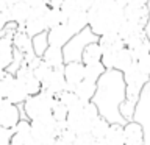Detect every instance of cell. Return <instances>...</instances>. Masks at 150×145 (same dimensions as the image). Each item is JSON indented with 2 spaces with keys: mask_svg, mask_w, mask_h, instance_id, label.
Returning <instances> with one entry per match:
<instances>
[{
  "mask_svg": "<svg viewBox=\"0 0 150 145\" xmlns=\"http://www.w3.org/2000/svg\"><path fill=\"white\" fill-rule=\"evenodd\" d=\"M105 72H106V69L102 63L100 64H94V65H84V80L97 83Z\"/></svg>",
  "mask_w": 150,
  "mask_h": 145,
  "instance_id": "28",
  "label": "cell"
},
{
  "mask_svg": "<svg viewBox=\"0 0 150 145\" xmlns=\"http://www.w3.org/2000/svg\"><path fill=\"white\" fill-rule=\"evenodd\" d=\"M13 139V130H6L0 126V145H11Z\"/></svg>",
  "mask_w": 150,
  "mask_h": 145,
  "instance_id": "32",
  "label": "cell"
},
{
  "mask_svg": "<svg viewBox=\"0 0 150 145\" xmlns=\"http://www.w3.org/2000/svg\"><path fill=\"white\" fill-rule=\"evenodd\" d=\"M33 140L31 137V122L23 117L13 130V139L11 145H28Z\"/></svg>",
  "mask_w": 150,
  "mask_h": 145,
  "instance_id": "15",
  "label": "cell"
},
{
  "mask_svg": "<svg viewBox=\"0 0 150 145\" xmlns=\"http://www.w3.org/2000/svg\"><path fill=\"white\" fill-rule=\"evenodd\" d=\"M52 117H53V120L56 123H66V122H67L69 109L58 100V98H56V103L53 105V109H52Z\"/></svg>",
  "mask_w": 150,
  "mask_h": 145,
  "instance_id": "29",
  "label": "cell"
},
{
  "mask_svg": "<svg viewBox=\"0 0 150 145\" xmlns=\"http://www.w3.org/2000/svg\"><path fill=\"white\" fill-rule=\"evenodd\" d=\"M92 42H98V36L94 34L92 30L88 27L83 31H80L78 34H75L63 47L64 61L66 63H81V56H83L84 49L89 44H92Z\"/></svg>",
  "mask_w": 150,
  "mask_h": 145,
  "instance_id": "5",
  "label": "cell"
},
{
  "mask_svg": "<svg viewBox=\"0 0 150 145\" xmlns=\"http://www.w3.org/2000/svg\"><path fill=\"white\" fill-rule=\"evenodd\" d=\"M64 128H67V123H56L53 117L36 120L31 122V137L41 145H52Z\"/></svg>",
  "mask_w": 150,
  "mask_h": 145,
  "instance_id": "6",
  "label": "cell"
},
{
  "mask_svg": "<svg viewBox=\"0 0 150 145\" xmlns=\"http://www.w3.org/2000/svg\"><path fill=\"white\" fill-rule=\"evenodd\" d=\"M136 64L139 65V69L142 70V73H145L147 77H150V55L144 56L142 59L136 61Z\"/></svg>",
  "mask_w": 150,
  "mask_h": 145,
  "instance_id": "33",
  "label": "cell"
},
{
  "mask_svg": "<svg viewBox=\"0 0 150 145\" xmlns=\"http://www.w3.org/2000/svg\"><path fill=\"white\" fill-rule=\"evenodd\" d=\"M45 64H49L52 69H63L66 65V61H64V53H63V49H58V47H53L50 45L47 51L44 53V56L41 58Z\"/></svg>",
  "mask_w": 150,
  "mask_h": 145,
  "instance_id": "19",
  "label": "cell"
},
{
  "mask_svg": "<svg viewBox=\"0 0 150 145\" xmlns=\"http://www.w3.org/2000/svg\"><path fill=\"white\" fill-rule=\"evenodd\" d=\"M66 89H67V83H66V77H64V67L63 69H53V72L49 77V80L42 84V91L49 92L55 97H58Z\"/></svg>",
  "mask_w": 150,
  "mask_h": 145,
  "instance_id": "10",
  "label": "cell"
},
{
  "mask_svg": "<svg viewBox=\"0 0 150 145\" xmlns=\"http://www.w3.org/2000/svg\"><path fill=\"white\" fill-rule=\"evenodd\" d=\"M102 58H103V51H102L100 44H98V42H92V44H89L86 49H84L83 56H81V63L84 65L100 64Z\"/></svg>",
  "mask_w": 150,
  "mask_h": 145,
  "instance_id": "20",
  "label": "cell"
},
{
  "mask_svg": "<svg viewBox=\"0 0 150 145\" xmlns=\"http://www.w3.org/2000/svg\"><path fill=\"white\" fill-rule=\"evenodd\" d=\"M74 92L78 95V98L84 103H91L94 95L97 92V83H92V81H88V80H83L80 84L74 87Z\"/></svg>",
  "mask_w": 150,
  "mask_h": 145,
  "instance_id": "22",
  "label": "cell"
},
{
  "mask_svg": "<svg viewBox=\"0 0 150 145\" xmlns=\"http://www.w3.org/2000/svg\"><path fill=\"white\" fill-rule=\"evenodd\" d=\"M22 28H23V31H25L30 37H35L38 34H41V33H45L47 31L44 17H30Z\"/></svg>",
  "mask_w": 150,
  "mask_h": 145,
  "instance_id": "24",
  "label": "cell"
},
{
  "mask_svg": "<svg viewBox=\"0 0 150 145\" xmlns=\"http://www.w3.org/2000/svg\"><path fill=\"white\" fill-rule=\"evenodd\" d=\"M6 30V28H5ZM8 34L0 41V69L6 70L9 65L13 64L14 59V45H13V36L16 34V31L6 30Z\"/></svg>",
  "mask_w": 150,
  "mask_h": 145,
  "instance_id": "12",
  "label": "cell"
},
{
  "mask_svg": "<svg viewBox=\"0 0 150 145\" xmlns=\"http://www.w3.org/2000/svg\"><path fill=\"white\" fill-rule=\"evenodd\" d=\"M13 45L19 53H22L23 56L33 55V37H30L23 31L22 27H19V30L16 31V34L13 36Z\"/></svg>",
  "mask_w": 150,
  "mask_h": 145,
  "instance_id": "18",
  "label": "cell"
},
{
  "mask_svg": "<svg viewBox=\"0 0 150 145\" xmlns=\"http://www.w3.org/2000/svg\"><path fill=\"white\" fill-rule=\"evenodd\" d=\"M50 5V3H49ZM44 22H45V27H47V31L53 30V28L63 25L66 23V17L64 14L61 13V8H56V6H50L49 11L45 13L44 16Z\"/></svg>",
  "mask_w": 150,
  "mask_h": 145,
  "instance_id": "23",
  "label": "cell"
},
{
  "mask_svg": "<svg viewBox=\"0 0 150 145\" xmlns=\"http://www.w3.org/2000/svg\"><path fill=\"white\" fill-rule=\"evenodd\" d=\"M98 109L94 103H88L84 108L74 112H69L67 117V128L75 133L77 136H83V134H89L91 133V128L94 125V122L98 119Z\"/></svg>",
  "mask_w": 150,
  "mask_h": 145,
  "instance_id": "4",
  "label": "cell"
},
{
  "mask_svg": "<svg viewBox=\"0 0 150 145\" xmlns=\"http://www.w3.org/2000/svg\"><path fill=\"white\" fill-rule=\"evenodd\" d=\"M124 126L120 123H112L110 126V131H108L106 137L103 139L106 145H125L124 140Z\"/></svg>",
  "mask_w": 150,
  "mask_h": 145,
  "instance_id": "25",
  "label": "cell"
},
{
  "mask_svg": "<svg viewBox=\"0 0 150 145\" xmlns=\"http://www.w3.org/2000/svg\"><path fill=\"white\" fill-rule=\"evenodd\" d=\"M64 77L67 83V89L74 91V87L84 80V64L83 63H66Z\"/></svg>",
  "mask_w": 150,
  "mask_h": 145,
  "instance_id": "14",
  "label": "cell"
},
{
  "mask_svg": "<svg viewBox=\"0 0 150 145\" xmlns=\"http://www.w3.org/2000/svg\"><path fill=\"white\" fill-rule=\"evenodd\" d=\"M125 3L122 2H92L88 9V25L96 36L117 33L125 20Z\"/></svg>",
  "mask_w": 150,
  "mask_h": 145,
  "instance_id": "2",
  "label": "cell"
},
{
  "mask_svg": "<svg viewBox=\"0 0 150 145\" xmlns=\"http://www.w3.org/2000/svg\"><path fill=\"white\" fill-rule=\"evenodd\" d=\"M77 137H78V136L75 134V133H72L69 128H64V130L59 133V137H58V139L64 140V142H67V144H70V145H74V142L77 140Z\"/></svg>",
  "mask_w": 150,
  "mask_h": 145,
  "instance_id": "31",
  "label": "cell"
},
{
  "mask_svg": "<svg viewBox=\"0 0 150 145\" xmlns=\"http://www.w3.org/2000/svg\"><path fill=\"white\" fill-rule=\"evenodd\" d=\"M92 145H106V144H105V140H94Z\"/></svg>",
  "mask_w": 150,
  "mask_h": 145,
  "instance_id": "38",
  "label": "cell"
},
{
  "mask_svg": "<svg viewBox=\"0 0 150 145\" xmlns=\"http://www.w3.org/2000/svg\"><path fill=\"white\" fill-rule=\"evenodd\" d=\"M49 47H50V44H49V34H47V31L33 37V51H35V55L38 58H42Z\"/></svg>",
  "mask_w": 150,
  "mask_h": 145,
  "instance_id": "27",
  "label": "cell"
},
{
  "mask_svg": "<svg viewBox=\"0 0 150 145\" xmlns=\"http://www.w3.org/2000/svg\"><path fill=\"white\" fill-rule=\"evenodd\" d=\"M110 126H111V123L105 119V117L98 115V119L94 122V125L91 128V133H89V134L92 136L94 140H103L106 137L108 131H110Z\"/></svg>",
  "mask_w": 150,
  "mask_h": 145,
  "instance_id": "26",
  "label": "cell"
},
{
  "mask_svg": "<svg viewBox=\"0 0 150 145\" xmlns=\"http://www.w3.org/2000/svg\"><path fill=\"white\" fill-rule=\"evenodd\" d=\"M98 44L102 47L103 55H112L125 49V42L117 33H108V34L100 36L98 37Z\"/></svg>",
  "mask_w": 150,
  "mask_h": 145,
  "instance_id": "16",
  "label": "cell"
},
{
  "mask_svg": "<svg viewBox=\"0 0 150 145\" xmlns=\"http://www.w3.org/2000/svg\"><path fill=\"white\" fill-rule=\"evenodd\" d=\"M28 145H41V144H38V142H36V140H31V142H30V144H28Z\"/></svg>",
  "mask_w": 150,
  "mask_h": 145,
  "instance_id": "39",
  "label": "cell"
},
{
  "mask_svg": "<svg viewBox=\"0 0 150 145\" xmlns=\"http://www.w3.org/2000/svg\"><path fill=\"white\" fill-rule=\"evenodd\" d=\"M124 140L125 145H144L145 140L144 126L136 120L127 122L124 126Z\"/></svg>",
  "mask_w": 150,
  "mask_h": 145,
  "instance_id": "11",
  "label": "cell"
},
{
  "mask_svg": "<svg viewBox=\"0 0 150 145\" xmlns=\"http://www.w3.org/2000/svg\"><path fill=\"white\" fill-rule=\"evenodd\" d=\"M56 98H58V100L63 103L66 108H67L69 112L78 111V109H81V108H84V106L88 105V103H84V101L80 100L78 95H77L74 91H69V89H66L64 92H61Z\"/></svg>",
  "mask_w": 150,
  "mask_h": 145,
  "instance_id": "21",
  "label": "cell"
},
{
  "mask_svg": "<svg viewBox=\"0 0 150 145\" xmlns=\"http://www.w3.org/2000/svg\"><path fill=\"white\" fill-rule=\"evenodd\" d=\"M127 98V84L124 73L119 70H106L97 81V92L92 103L97 106L98 114L110 123L125 125L127 122L120 114V106Z\"/></svg>",
  "mask_w": 150,
  "mask_h": 145,
  "instance_id": "1",
  "label": "cell"
},
{
  "mask_svg": "<svg viewBox=\"0 0 150 145\" xmlns=\"http://www.w3.org/2000/svg\"><path fill=\"white\" fill-rule=\"evenodd\" d=\"M47 34H49V44L53 45V47H58V49H63V47L75 36L72 33V30H70L66 23L53 28V30H50V31H47Z\"/></svg>",
  "mask_w": 150,
  "mask_h": 145,
  "instance_id": "17",
  "label": "cell"
},
{
  "mask_svg": "<svg viewBox=\"0 0 150 145\" xmlns=\"http://www.w3.org/2000/svg\"><path fill=\"white\" fill-rule=\"evenodd\" d=\"M9 23V19L5 13H0V30H5L6 28V25Z\"/></svg>",
  "mask_w": 150,
  "mask_h": 145,
  "instance_id": "35",
  "label": "cell"
},
{
  "mask_svg": "<svg viewBox=\"0 0 150 145\" xmlns=\"http://www.w3.org/2000/svg\"><path fill=\"white\" fill-rule=\"evenodd\" d=\"M30 14H31L30 2L22 0V2H14L13 3V6L6 13V16L9 19V22H14V23H17L19 27H23L25 22L28 20V17H30Z\"/></svg>",
  "mask_w": 150,
  "mask_h": 145,
  "instance_id": "13",
  "label": "cell"
},
{
  "mask_svg": "<svg viewBox=\"0 0 150 145\" xmlns=\"http://www.w3.org/2000/svg\"><path fill=\"white\" fill-rule=\"evenodd\" d=\"M33 72H35V77L41 81V84H44V83L47 81V80H49V77L52 75L53 69H52L49 64H45L44 61H41V64L38 65V67H36L35 70H33Z\"/></svg>",
  "mask_w": 150,
  "mask_h": 145,
  "instance_id": "30",
  "label": "cell"
},
{
  "mask_svg": "<svg viewBox=\"0 0 150 145\" xmlns=\"http://www.w3.org/2000/svg\"><path fill=\"white\" fill-rule=\"evenodd\" d=\"M22 119L23 117L21 114V108L6 100L2 101V105H0V126L6 130H14Z\"/></svg>",
  "mask_w": 150,
  "mask_h": 145,
  "instance_id": "9",
  "label": "cell"
},
{
  "mask_svg": "<svg viewBox=\"0 0 150 145\" xmlns=\"http://www.w3.org/2000/svg\"><path fill=\"white\" fill-rule=\"evenodd\" d=\"M52 145H70V144H67V142H64V140H61V139H56Z\"/></svg>",
  "mask_w": 150,
  "mask_h": 145,
  "instance_id": "36",
  "label": "cell"
},
{
  "mask_svg": "<svg viewBox=\"0 0 150 145\" xmlns=\"http://www.w3.org/2000/svg\"><path fill=\"white\" fill-rule=\"evenodd\" d=\"M55 103H56L55 95L42 91L38 95L28 97L27 101L19 108L25 112V117L30 122H36V120H44L52 117V109H53Z\"/></svg>",
  "mask_w": 150,
  "mask_h": 145,
  "instance_id": "3",
  "label": "cell"
},
{
  "mask_svg": "<svg viewBox=\"0 0 150 145\" xmlns=\"http://www.w3.org/2000/svg\"><path fill=\"white\" fill-rule=\"evenodd\" d=\"M0 94H2L3 100L13 103L16 106H22L28 98V94L23 87V84L11 73H8L0 81Z\"/></svg>",
  "mask_w": 150,
  "mask_h": 145,
  "instance_id": "7",
  "label": "cell"
},
{
  "mask_svg": "<svg viewBox=\"0 0 150 145\" xmlns=\"http://www.w3.org/2000/svg\"><path fill=\"white\" fill-rule=\"evenodd\" d=\"M6 34H8L6 30H0V41H2L3 37H6Z\"/></svg>",
  "mask_w": 150,
  "mask_h": 145,
  "instance_id": "37",
  "label": "cell"
},
{
  "mask_svg": "<svg viewBox=\"0 0 150 145\" xmlns=\"http://www.w3.org/2000/svg\"><path fill=\"white\" fill-rule=\"evenodd\" d=\"M124 16L125 20L131 23H136L139 27H147L150 20V9L149 5L141 0H133V2H127L124 8Z\"/></svg>",
  "mask_w": 150,
  "mask_h": 145,
  "instance_id": "8",
  "label": "cell"
},
{
  "mask_svg": "<svg viewBox=\"0 0 150 145\" xmlns=\"http://www.w3.org/2000/svg\"><path fill=\"white\" fill-rule=\"evenodd\" d=\"M94 144V139L91 134H83V136H78L77 140L74 142V145H92Z\"/></svg>",
  "mask_w": 150,
  "mask_h": 145,
  "instance_id": "34",
  "label": "cell"
}]
</instances>
